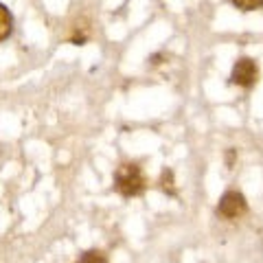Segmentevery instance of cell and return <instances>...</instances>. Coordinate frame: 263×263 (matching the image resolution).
Masks as SVG:
<instances>
[{"label":"cell","mask_w":263,"mask_h":263,"mask_svg":"<svg viewBox=\"0 0 263 263\" xmlns=\"http://www.w3.org/2000/svg\"><path fill=\"white\" fill-rule=\"evenodd\" d=\"M114 191L123 197H136L145 191V176L136 162H123L114 171Z\"/></svg>","instance_id":"6da1fadb"},{"label":"cell","mask_w":263,"mask_h":263,"mask_svg":"<svg viewBox=\"0 0 263 263\" xmlns=\"http://www.w3.org/2000/svg\"><path fill=\"white\" fill-rule=\"evenodd\" d=\"M257 81H259V64L252 57H239L233 66V72H230V84L248 90L257 86Z\"/></svg>","instance_id":"7a4b0ae2"},{"label":"cell","mask_w":263,"mask_h":263,"mask_svg":"<svg viewBox=\"0 0 263 263\" xmlns=\"http://www.w3.org/2000/svg\"><path fill=\"white\" fill-rule=\"evenodd\" d=\"M248 211V202L239 191H226L217 202V215L226 219H237Z\"/></svg>","instance_id":"3957f363"},{"label":"cell","mask_w":263,"mask_h":263,"mask_svg":"<svg viewBox=\"0 0 263 263\" xmlns=\"http://www.w3.org/2000/svg\"><path fill=\"white\" fill-rule=\"evenodd\" d=\"M11 33H13V15L3 3H0V42H5Z\"/></svg>","instance_id":"277c9868"},{"label":"cell","mask_w":263,"mask_h":263,"mask_svg":"<svg viewBox=\"0 0 263 263\" xmlns=\"http://www.w3.org/2000/svg\"><path fill=\"white\" fill-rule=\"evenodd\" d=\"M77 263H108L103 250H86L84 254H79Z\"/></svg>","instance_id":"5b68a950"},{"label":"cell","mask_w":263,"mask_h":263,"mask_svg":"<svg viewBox=\"0 0 263 263\" xmlns=\"http://www.w3.org/2000/svg\"><path fill=\"white\" fill-rule=\"evenodd\" d=\"M233 3L235 9H239L243 13H248V11H257L263 7V0H230Z\"/></svg>","instance_id":"8992f818"},{"label":"cell","mask_w":263,"mask_h":263,"mask_svg":"<svg viewBox=\"0 0 263 263\" xmlns=\"http://www.w3.org/2000/svg\"><path fill=\"white\" fill-rule=\"evenodd\" d=\"M160 189L167 195H176V189H174V171L171 169H164L162 171V180H160Z\"/></svg>","instance_id":"52a82bcc"}]
</instances>
